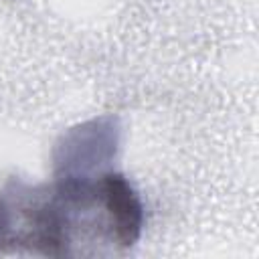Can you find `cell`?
<instances>
[{
    "label": "cell",
    "mask_w": 259,
    "mask_h": 259,
    "mask_svg": "<svg viewBox=\"0 0 259 259\" xmlns=\"http://www.w3.org/2000/svg\"><path fill=\"white\" fill-rule=\"evenodd\" d=\"M119 148V121L113 115L93 117L67 130L53 150L55 180L95 178L111 170Z\"/></svg>",
    "instance_id": "6da1fadb"
}]
</instances>
